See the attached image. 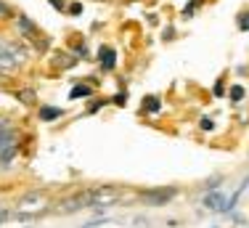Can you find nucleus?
I'll return each mask as SVG.
<instances>
[{
	"instance_id": "obj_1",
	"label": "nucleus",
	"mask_w": 249,
	"mask_h": 228,
	"mask_svg": "<svg viewBox=\"0 0 249 228\" xmlns=\"http://www.w3.org/2000/svg\"><path fill=\"white\" fill-rule=\"evenodd\" d=\"M51 212V194L43 189H32L19 194V199L14 202V218L16 220H32L37 215Z\"/></svg>"
},
{
	"instance_id": "obj_2",
	"label": "nucleus",
	"mask_w": 249,
	"mask_h": 228,
	"mask_svg": "<svg viewBox=\"0 0 249 228\" xmlns=\"http://www.w3.org/2000/svg\"><path fill=\"white\" fill-rule=\"evenodd\" d=\"M14 27H16V32H19V38L24 40L29 48H35V51H40V53L51 51V40L45 38V32L29 19V16H24V14L14 16Z\"/></svg>"
},
{
	"instance_id": "obj_3",
	"label": "nucleus",
	"mask_w": 249,
	"mask_h": 228,
	"mask_svg": "<svg viewBox=\"0 0 249 228\" xmlns=\"http://www.w3.org/2000/svg\"><path fill=\"white\" fill-rule=\"evenodd\" d=\"M122 186H114V183H104V186H93L88 189V209H109L114 205L122 202Z\"/></svg>"
},
{
	"instance_id": "obj_4",
	"label": "nucleus",
	"mask_w": 249,
	"mask_h": 228,
	"mask_svg": "<svg viewBox=\"0 0 249 228\" xmlns=\"http://www.w3.org/2000/svg\"><path fill=\"white\" fill-rule=\"evenodd\" d=\"M0 51L8 53V56L14 58L21 69H24L29 64V58H32V48H29L21 38L19 40H16V38H0Z\"/></svg>"
},
{
	"instance_id": "obj_5",
	"label": "nucleus",
	"mask_w": 249,
	"mask_h": 228,
	"mask_svg": "<svg viewBox=\"0 0 249 228\" xmlns=\"http://www.w3.org/2000/svg\"><path fill=\"white\" fill-rule=\"evenodd\" d=\"M80 209H88V191H74V194L58 199L56 205H51V212L56 215H74Z\"/></svg>"
},
{
	"instance_id": "obj_6",
	"label": "nucleus",
	"mask_w": 249,
	"mask_h": 228,
	"mask_svg": "<svg viewBox=\"0 0 249 228\" xmlns=\"http://www.w3.org/2000/svg\"><path fill=\"white\" fill-rule=\"evenodd\" d=\"M141 202H143L146 207H162L167 205V202H173L178 196V189L175 186H162V189H149V191H141Z\"/></svg>"
},
{
	"instance_id": "obj_7",
	"label": "nucleus",
	"mask_w": 249,
	"mask_h": 228,
	"mask_svg": "<svg viewBox=\"0 0 249 228\" xmlns=\"http://www.w3.org/2000/svg\"><path fill=\"white\" fill-rule=\"evenodd\" d=\"M98 67L104 72H114L117 69V51L111 45H101L98 48Z\"/></svg>"
},
{
	"instance_id": "obj_8",
	"label": "nucleus",
	"mask_w": 249,
	"mask_h": 228,
	"mask_svg": "<svg viewBox=\"0 0 249 228\" xmlns=\"http://www.w3.org/2000/svg\"><path fill=\"white\" fill-rule=\"evenodd\" d=\"M201 205H204L207 209H212V212H223V209H228V202H225V196L217 189H212L210 194L201 199Z\"/></svg>"
},
{
	"instance_id": "obj_9",
	"label": "nucleus",
	"mask_w": 249,
	"mask_h": 228,
	"mask_svg": "<svg viewBox=\"0 0 249 228\" xmlns=\"http://www.w3.org/2000/svg\"><path fill=\"white\" fill-rule=\"evenodd\" d=\"M37 117L43 119V122H53V119H61L64 117V109H61V106H40Z\"/></svg>"
},
{
	"instance_id": "obj_10",
	"label": "nucleus",
	"mask_w": 249,
	"mask_h": 228,
	"mask_svg": "<svg viewBox=\"0 0 249 228\" xmlns=\"http://www.w3.org/2000/svg\"><path fill=\"white\" fill-rule=\"evenodd\" d=\"M19 69H21V67H19V64H16L11 56H8V53L0 51V75H16Z\"/></svg>"
},
{
	"instance_id": "obj_11",
	"label": "nucleus",
	"mask_w": 249,
	"mask_h": 228,
	"mask_svg": "<svg viewBox=\"0 0 249 228\" xmlns=\"http://www.w3.org/2000/svg\"><path fill=\"white\" fill-rule=\"evenodd\" d=\"M16 101L24 106H37V93L32 88H21V91H16Z\"/></svg>"
},
{
	"instance_id": "obj_12",
	"label": "nucleus",
	"mask_w": 249,
	"mask_h": 228,
	"mask_svg": "<svg viewBox=\"0 0 249 228\" xmlns=\"http://www.w3.org/2000/svg\"><path fill=\"white\" fill-rule=\"evenodd\" d=\"M90 95H93V85H85V82H80L69 91V98H90Z\"/></svg>"
},
{
	"instance_id": "obj_13",
	"label": "nucleus",
	"mask_w": 249,
	"mask_h": 228,
	"mask_svg": "<svg viewBox=\"0 0 249 228\" xmlns=\"http://www.w3.org/2000/svg\"><path fill=\"white\" fill-rule=\"evenodd\" d=\"M56 58H58V67H61V69H72L74 64H77V58L69 56V53H58Z\"/></svg>"
},
{
	"instance_id": "obj_14",
	"label": "nucleus",
	"mask_w": 249,
	"mask_h": 228,
	"mask_svg": "<svg viewBox=\"0 0 249 228\" xmlns=\"http://www.w3.org/2000/svg\"><path fill=\"white\" fill-rule=\"evenodd\" d=\"M143 109H146V112H159V109H162L157 95H146V98H143Z\"/></svg>"
},
{
	"instance_id": "obj_15",
	"label": "nucleus",
	"mask_w": 249,
	"mask_h": 228,
	"mask_svg": "<svg viewBox=\"0 0 249 228\" xmlns=\"http://www.w3.org/2000/svg\"><path fill=\"white\" fill-rule=\"evenodd\" d=\"M228 95H231V101H233V104H239V101L244 98V88H241V85H233V88L228 91Z\"/></svg>"
},
{
	"instance_id": "obj_16",
	"label": "nucleus",
	"mask_w": 249,
	"mask_h": 228,
	"mask_svg": "<svg viewBox=\"0 0 249 228\" xmlns=\"http://www.w3.org/2000/svg\"><path fill=\"white\" fill-rule=\"evenodd\" d=\"M0 19H14V8L8 3H3V0H0Z\"/></svg>"
},
{
	"instance_id": "obj_17",
	"label": "nucleus",
	"mask_w": 249,
	"mask_h": 228,
	"mask_svg": "<svg viewBox=\"0 0 249 228\" xmlns=\"http://www.w3.org/2000/svg\"><path fill=\"white\" fill-rule=\"evenodd\" d=\"M8 220H14V209L0 207V226H3V223H8Z\"/></svg>"
},
{
	"instance_id": "obj_18",
	"label": "nucleus",
	"mask_w": 249,
	"mask_h": 228,
	"mask_svg": "<svg viewBox=\"0 0 249 228\" xmlns=\"http://www.w3.org/2000/svg\"><path fill=\"white\" fill-rule=\"evenodd\" d=\"M67 14H72V16H77V14H82V3H72L67 8Z\"/></svg>"
},
{
	"instance_id": "obj_19",
	"label": "nucleus",
	"mask_w": 249,
	"mask_h": 228,
	"mask_svg": "<svg viewBox=\"0 0 249 228\" xmlns=\"http://www.w3.org/2000/svg\"><path fill=\"white\" fill-rule=\"evenodd\" d=\"M48 3H51L56 11H67V3H64V0H48Z\"/></svg>"
},
{
	"instance_id": "obj_20",
	"label": "nucleus",
	"mask_w": 249,
	"mask_h": 228,
	"mask_svg": "<svg viewBox=\"0 0 249 228\" xmlns=\"http://www.w3.org/2000/svg\"><path fill=\"white\" fill-rule=\"evenodd\" d=\"M124 101H127V93H117L114 95V104L117 106H124Z\"/></svg>"
},
{
	"instance_id": "obj_21",
	"label": "nucleus",
	"mask_w": 249,
	"mask_h": 228,
	"mask_svg": "<svg viewBox=\"0 0 249 228\" xmlns=\"http://www.w3.org/2000/svg\"><path fill=\"white\" fill-rule=\"evenodd\" d=\"M101 104H104V101H90V106H88V112H96V109H101Z\"/></svg>"
},
{
	"instance_id": "obj_22",
	"label": "nucleus",
	"mask_w": 249,
	"mask_h": 228,
	"mask_svg": "<svg viewBox=\"0 0 249 228\" xmlns=\"http://www.w3.org/2000/svg\"><path fill=\"white\" fill-rule=\"evenodd\" d=\"M201 130H212V119H201Z\"/></svg>"
}]
</instances>
